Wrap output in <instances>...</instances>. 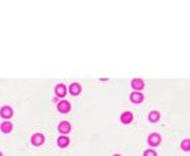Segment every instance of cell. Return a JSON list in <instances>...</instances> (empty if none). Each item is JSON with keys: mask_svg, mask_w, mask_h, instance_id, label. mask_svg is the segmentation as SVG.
<instances>
[{"mask_svg": "<svg viewBox=\"0 0 190 156\" xmlns=\"http://www.w3.org/2000/svg\"><path fill=\"white\" fill-rule=\"evenodd\" d=\"M57 107L61 113H67V112H69V109H71V105H69V102H67V100H61V102H58Z\"/></svg>", "mask_w": 190, "mask_h": 156, "instance_id": "1", "label": "cell"}, {"mask_svg": "<svg viewBox=\"0 0 190 156\" xmlns=\"http://www.w3.org/2000/svg\"><path fill=\"white\" fill-rule=\"evenodd\" d=\"M69 130H71V124L68 121H61L58 126V131L61 134H67V132H69Z\"/></svg>", "mask_w": 190, "mask_h": 156, "instance_id": "2", "label": "cell"}, {"mask_svg": "<svg viewBox=\"0 0 190 156\" xmlns=\"http://www.w3.org/2000/svg\"><path fill=\"white\" fill-rule=\"evenodd\" d=\"M160 142H161V137L158 134H151L150 137H149V144H150L151 146H157Z\"/></svg>", "mask_w": 190, "mask_h": 156, "instance_id": "3", "label": "cell"}, {"mask_svg": "<svg viewBox=\"0 0 190 156\" xmlns=\"http://www.w3.org/2000/svg\"><path fill=\"white\" fill-rule=\"evenodd\" d=\"M0 116L4 117V119H8V117L13 116V110H11V107H8V106H4L3 109L0 110Z\"/></svg>", "mask_w": 190, "mask_h": 156, "instance_id": "4", "label": "cell"}, {"mask_svg": "<svg viewBox=\"0 0 190 156\" xmlns=\"http://www.w3.org/2000/svg\"><path fill=\"white\" fill-rule=\"evenodd\" d=\"M43 141H44V137L42 134H39V132L32 137V144H33V145H42Z\"/></svg>", "mask_w": 190, "mask_h": 156, "instance_id": "5", "label": "cell"}, {"mask_svg": "<svg viewBox=\"0 0 190 156\" xmlns=\"http://www.w3.org/2000/svg\"><path fill=\"white\" fill-rule=\"evenodd\" d=\"M133 116H132V113L130 112H125V113H122V116H121V121L124 124H129L130 121H132Z\"/></svg>", "mask_w": 190, "mask_h": 156, "instance_id": "6", "label": "cell"}, {"mask_svg": "<svg viewBox=\"0 0 190 156\" xmlns=\"http://www.w3.org/2000/svg\"><path fill=\"white\" fill-rule=\"evenodd\" d=\"M130 100L135 102V103H139V102L143 100V95L140 94V92H132L130 94Z\"/></svg>", "mask_w": 190, "mask_h": 156, "instance_id": "7", "label": "cell"}, {"mask_svg": "<svg viewBox=\"0 0 190 156\" xmlns=\"http://www.w3.org/2000/svg\"><path fill=\"white\" fill-rule=\"evenodd\" d=\"M65 94H67V88H65V85L60 84V85L56 87V95H57V96H64Z\"/></svg>", "mask_w": 190, "mask_h": 156, "instance_id": "8", "label": "cell"}, {"mask_svg": "<svg viewBox=\"0 0 190 156\" xmlns=\"http://www.w3.org/2000/svg\"><path fill=\"white\" fill-rule=\"evenodd\" d=\"M132 87L136 89V91H140L142 88L144 87V82L142 80H139V78H136V80H133L132 81Z\"/></svg>", "mask_w": 190, "mask_h": 156, "instance_id": "9", "label": "cell"}, {"mask_svg": "<svg viewBox=\"0 0 190 156\" xmlns=\"http://www.w3.org/2000/svg\"><path fill=\"white\" fill-rule=\"evenodd\" d=\"M0 128H2L3 132H8V131H11V128H13V124H11L10 121H4V123H2Z\"/></svg>", "mask_w": 190, "mask_h": 156, "instance_id": "10", "label": "cell"}, {"mask_svg": "<svg viewBox=\"0 0 190 156\" xmlns=\"http://www.w3.org/2000/svg\"><path fill=\"white\" fill-rule=\"evenodd\" d=\"M69 144V139L67 137H64V135H61L60 138H58V146H61V148H64V146H67Z\"/></svg>", "mask_w": 190, "mask_h": 156, "instance_id": "11", "label": "cell"}, {"mask_svg": "<svg viewBox=\"0 0 190 156\" xmlns=\"http://www.w3.org/2000/svg\"><path fill=\"white\" fill-rule=\"evenodd\" d=\"M69 92H71L72 95H78L79 92H81V85H78V84H72L71 87H69Z\"/></svg>", "mask_w": 190, "mask_h": 156, "instance_id": "12", "label": "cell"}, {"mask_svg": "<svg viewBox=\"0 0 190 156\" xmlns=\"http://www.w3.org/2000/svg\"><path fill=\"white\" fill-rule=\"evenodd\" d=\"M158 119H160V113L158 112H151L150 114H149V120L153 121V123H154V121H158Z\"/></svg>", "mask_w": 190, "mask_h": 156, "instance_id": "13", "label": "cell"}, {"mask_svg": "<svg viewBox=\"0 0 190 156\" xmlns=\"http://www.w3.org/2000/svg\"><path fill=\"white\" fill-rule=\"evenodd\" d=\"M183 151H190V139H185V141L180 144Z\"/></svg>", "mask_w": 190, "mask_h": 156, "instance_id": "14", "label": "cell"}, {"mask_svg": "<svg viewBox=\"0 0 190 156\" xmlns=\"http://www.w3.org/2000/svg\"><path fill=\"white\" fill-rule=\"evenodd\" d=\"M144 156H157V153H155L154 151L149 149V151H146V152H144Z\"/></svg>", "mask_w": 190, "mask_h": 156, "instance_id": "15", "label": "cell"}, {"mask_svg": "<svg viewBox=\"0 0 190 156\" xmlns=\"http://www.w3.org/2000/svg\"><path fill=\"white\" fill-rule=\"evenodd\" d=\"M114 156H121V155H114Z\"/></svg>", "mask_w": 190, "mask_h": 156, "instance_id": "16", "label": "cell"}, {"mask_svg": "<svg viewBox=\"0 0 190 156\" xmlns=\"http://www.w3.org/2000/svg\"><path fill=\"white\" fill-rule=\"evenodd\" d=\"M0 156H3V155H2V153H0Z\"/></svg>", "mask_w": 190, "mask_h": 156, "instance_id": "17", "label": "cell"}]
</instances>
